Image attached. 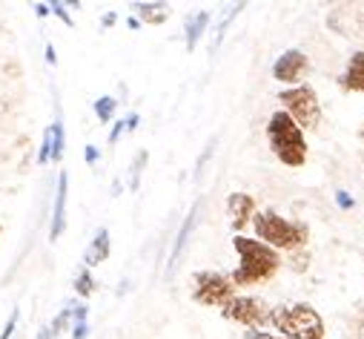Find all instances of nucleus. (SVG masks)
Masks as SVG:
<instances>
[{"label": "nucleus", "mask_w": 364, "mask_h": 339, "mask_svg": "<svg viewBox=\"0 0 364 339\" xmlns=\"http://www.w3.org/2000/svg\"><path fill=\"white\" fill-rule=\"evenodd\" d=\"M269 311L272 308L258 296H232L221 308V316L230 319V322L244 325L247 330H258L261 325H269Z\"/></svg>", "instance_id": "7"}, {"label": "nucleus", "mask_w": 364, "mask_h": 339, "mask_svg": "<svg viewBox=\"0 0 364 339\" xmlns=\"http://www.w3.org/2000/svg\"><path fill=\"white\" fill-rule=\"evenodd\" d=\"M146 161H149V155H146V150H141V152L135 155L132 167H129V187H132V190H138V184H141V173H144Z\"/></svg>", "instance_id": "19"}, {"label": "nucleus", "mask_w": 364, "mask_h": 339, "mask_svg": "<svg viewBox=\"0 0 364 339\" xmlns=\"http://www.w3.org/2000/svg\"><path fill=\"white\" fill-rule=\"evenodd\" d=\"M124 121H127V130H135V127H138V115H135V113H132L129 118H124Z\"/></svg>", "instance_id": "31"}, {"label": "nucleus", "mask_w": 364, "mask_h": 339, "mask_svg": "<svg viewBox=\"0 0 364 339\" xmlns=\"http://www.w3.org/2000/svg\"><path fill=\"white\" fill-rule=\"evenodd\" d=\"M115 21H118V15H115V12H109V15H104V18H101V24H104L107 29H109V26H115Z\"/></svg>", "instance_id": "28"}, {"label": "nucleus", "mask_w": 364, "mask_h": 339, "mask_svg": "<svg viewBox=\"0 0 364 339\" xmlns=\"http://www.w3.org/2000/svg\"><path fill=\"white\" fill-rule=\"evenodd\" d=\"M86 330H89V325H86V322H75V325H72V339H83V336H86Z\"/></svg>", "instance_id": "26"}, {"label": "nucleus", "mask_w": 364, "mask_h": 339, "mask_svg": "<svg viewBox=\"0 0 364 339\" xmlns=\"http://www.w3.org/2000/svg\"><path fill=\"white\" fill-rule=\"evenodd\" d=\"M49 130H52V161H60V158H63V150H66V132H63V124L55 121Z\"/></svg>", "instance_id": "16"}, {"label": "nucleus", "mask_w": 364, "mask_h": 339, "mask_svg": "<svg viewBox=\"0 0 364 339\" xmlns=\"http://www.w3.org/2000/svg\"><path fill=\"white\" fill-rule=\"evenodd\" d=\"M38 161H41V164L52 161V130H46V132H43V141H41V152H38Z\"/></svg>", "instance_id": "21"}, {"label": "nucleus", "mask_w": 364, "mask_h": 339, "mask_svg": "<svg viewBox=\"0 0 364 339\" xmlns=\"http://www.w3.org/2000/svg\"><path fill=\"white\" fill-rule=\"evenodd\" d=\"M66 193H69V176L66 170H60L58 176V190H55V204H52V224H49V239H60L66 227Z\"/></svg>", "instance_id": "10"}, {"label": "nucleus", "mask_w": 364, "mask_h": 339, "mask_svg": "<svg viewBox=\"0 0 364 339\" xmlns=\"http://www.w3.org/2000/svg\"><path fill=\"white\" fill-rule=\"evenodd\" d=\"M35 12H38V18H46L49 15V4H35Z\"/></svg>", "instance_id": "29"}, {"label": "nucleus", "mask_w": 364, "mask_h": 339, "mask_svg": "<svg viewBox=\"0 0 364 339\" xmlns=\"http://www.w3.org/2000/svg\"><path fill=\"white\" fill-rule=\"evenodd\" d=\"M83 158H86V164H98V158H101V155H98V150H95V147H86V150H83Z\"/></svg>", "instance_id": "27"}, {"label": "nucleus", "mask_w": 364, "mask_h": 339, "mask_svg": "<svg viewBox=\"0 0 364 339\" xmlns=\"http://www.w3.org/2000/svg\"><path fill=\"white\" fill-rule=\"evenodd\" d=\"M269 325L282 330L284 339H324V333H327L321 313L310 302H293V305L272 308Z\"/></svg>", "instance_id": "3"}, {"label": "nucleus", "mask_w": 364, "mask_h": 339, "mask_svg": "<svg viewBox=\"0 0 364 339\" xmlns=\"http://www.w3.org/2000/svg\"><path fill=\"white\" fill-rule=\"evenodd\" d=\"M69 319H72V308H63V311H60V313L55 316V322L49 325V333H52V339H55L58 333H63V330H66Z\"/></svg>", "instance_id": "20"}, {"label": "nucleus", "mask_w": 364, "mask_h": 339, "mask_svg": "<svg viewBox=\"0 0 364 339\" xmlns=\"http://www.w3.org/2000/svg\"><path fill=\"white\" fill-rule=\"evenodd\" d=\"M15 325H18V308L12 311V316L6 319V328L0 330V339H12V333H15Z\"/></svg>", "instance_id": "22"}, {"label": "nucleus", "mask_w": 364, "mask_h": 339, "mask_svg": "<svg viewBox=\"0 0 364 339\" xmlns=\"http://www.w3.org/2000/svg\"><path fill=\"white\" fill-rule=\"evenodd\" d=\"M75 293L83 296V299L95 293V279H92V273H89V268H83V271L75 276Z\"/></svg>", "instance_id": "17"}, {"label": "nucleus", "mask_w": 364, "mask_h": 339, "mask_svg": "<svg viewBox=\"0 0 364 339\" xmlns=\"http://www.w3.org/2000/svg\"><path fill=\"white\" fill-rule=\"evenodd\" d=\"M109 250H112V244H109V230H107V227H101V230L95 233L92 244L86 247V256H83L86 268H95V265L107 262V259H109Z\"/></svg>", "instance_id": "12"}, {"label": "nucleus", "mask_w": 364, "mask_h": 339, "mask_svg": "<svg viewBox=\"0 0 364 339\" xmlns=\"http://www.w3.org/2000/svg\"><path fill=\"white\" fill-rule=\"evenodd\" d=\"M232 247L238 253V268L230 273V282L238 285H261L269 282L282 268V253L267 247L258 239H247V236H235Z\"/></svg>", "instance_id": "1"}, {"label": "nucleus", "mask_w": 364, "mask_h": 339, "mask_svg": "<svg viewBox=\"0 0 364 339\" xmlns=\"http://www.w3.org/2000/svg\"><path fill=\"white\" fill-rule=\"evenodd\" d=\"M135 12H138V24L144 21V24H164L169 15H172V6L169 4H135L132 6Z\"/></svg>", "instance_id": "13"}, {"label": "nucleus", "mask_w": 364, "mask_h": 339, "mask_svg": "<svg viewBox=\"0 0 364 339\" xmlns=\"http://www.w3.org/2000/svg\"><path fill=\"white\" fill-rule=\"evenodd\" d=\"M244 339H284V336L267 333V330H244Z\"/></svg>", "instance_id": "24"}, {"label": "nucleus", "mask_w": 364, "mask_h": 339, "mask_svg": "<svg viewBox=\"0 0 364 339\" xmlns=\"http://www.w3.org/2000/svg\"><path fill=\"white\" fill-rule=\"evenodd\" d=\"M124 130H127V121H115V127H112V132H109V144H115V141L124 135Z\"/></svg>", "instance_id": "25"}, {"label": "nucleus", "mask_w": 364, "mask_h": 339, "mask_svg": "<svg viewBox=\"0 0 364 339\" xmlns=\"http://www.w3.org/2000/svg\"><path fill=\"white\" fill-rule=\"evenodd\" d=\"M279 101H282V113L290 115V121L301 132L304 130H316L321 124V101H318L316 90L307 87V83H299V87L282 90Z\"/></svg>", "instance_id": "5"}, {"label": "nucleus", "mask_w": 364, "mask_h": 339, "mask_svg": "<svg viewBox=\"0 0 364 339\" xmlns=\"http://www.w3.org/2000/svg\"><path fill=\"white\" fill-rule=\"evenodd\" d=\"M227 216L232 230H244L255 216V199L250 193H230L227 196Z\"/></svg>", "instance_id": "9"}, {"label": "nucleus", "mask_w": 364, "mask_h": 339, "mask_svg": "<svg viewBox=\"0 0 364 339\" xmlns=\"http://www.w3.org/2000/svg\"><path fill=\"white\" fill-rule=\"evenodd\" d=\"M267 141H269L272 155H276L282 164H287V167H304V161H307L304 132L282 110H276V113L269 115V121H267Z\"/></svg>", "instance_id": "4"}, {"label": "nucleus", "mask_w": 364, "mask_h": 339, "mask_svg": "<svg viewBox=\"0 0 364 339\" xmlns=\"http://www.w3.org/2000/svg\"><path fill=\"white\" fill-rule=\"evenodd\" d=\"M252 227L258 241H264L272 250H301L310 239V227L296 219H284L276 210H255Z\"/></svg>", "instance_id": "2"}, {"label": "nucleus", "mask_w": 364, "mask_h": 339, "mask_svg": "<svg viewBox=\"0 0 364 339\" xmlns=\"http://www.w3.org/2000/svg\"><path fill=\"white\" fill-rule=\"evenodd\" d=\"M310 61L301 49H287L276 58V63H272V78H276L279 83H299L301 75L307 72Z\"/></svg>", "instance_id": "8"}, {"label": "nucleus", "mask_w": 364, "mask_h": 339, "mask_svg": "<svg viewBox=\"0 0 364 339\" xmlns=\"http://www.w3.org/2000/svg\"><path fill=\"white\" fill-rule=\"evenodd\" d=\"M115 107H118V101H115L112 95H101V98L95 101V115H98V121L109 124L112 115H115Z\"/></svg>", "instance_id": "18"}, {"label": "nucleus", "mask_w": 364, "mask_h": 339, "mask_svg": "<svg viewBox=\"0 0 364 339\" xmlns=\"http://www.w3.org/2000/svg\"><path fill=\"white\" fill-rule=\"evenodd\" d=\"M338 83H341V90H347V93H361L364 95V52H353L350 55Z\"/></svg>", "instance_id": "11"}, {"label": "nucleus", "mask_w": 364, "mask_h": 339, "mask_svg": "<svg viewBox=\"0 0 364 339\" xmlns=\"http://www.w3.org/2000/svg\"><path fill=\"white\" fill-rule=\"evenodd\" d=\"M49 12H55L66 26H72V18H69V12H66V4H49Z\"/></svg>", "instance_id": "23"}, {"label": "nucleus", "mask_w": 364, "mask_h": 339, "mask_svg": "<svg viewBox=\"0 0 364 339\" xmlns=\"http://www.w3.org/2000/svg\"><path fill=\"white\" fill-rule=\"evenodd\" d=\"M232 296H235V285L230 282V276L218 271H198L193 276V302L204 308H224Z\"/></svg>", "instance_id": "6"}, {"label": "nucleus", "mask_w": 364, "mask_h": 339, "mask_svg": "<svg viewBox=\"0 0 364 339\" xmlns=\"http://www.w3.org/2000/svg\"><path fill=\"white\" fill-rule=\"evenodd\" d=\"M46 61H49V63H55V61H58V55H55V46H52V43L46 46Z\"/></svg>", "instance_id": "30"}, {"label": "nucleus", "mask_w": 364, "mask_h": 339, "mask_svg": "<svg viewBox=\"0 0 364 339\" xmlns=\"http://www.w3.org/2000/svg\"><path fill=\"white\" fill-rule=\"evenodd\" d=\"M207 24H210V12H196V15L187 21V49H190V52L198 46V41H201Z\"/></svg>", "instance_id": "14"}, {"label": "nucleus", "mask_w": 364, "mask_h": 339, "mask_svg": "<svg viewBox=\"0 0 364 339\" xmlns=\"http://www.w3.org/2000/svg\"><path fill=\"white\" fill-rule=\"evenodd\" d=\"M196 210H198V207H193V210H190V216H187V221L181 224V233H178V239H175L172 256H169V271L175 268V262H178V256H181V250H184V244H187V236L193 233V224H196Z\"/></svg>", "instance_id": "15"}, {"label": "nucleus", "mask_w": 364, "mask_h": 339, "mask_svg": "<svg viewBox=\"0 0 364 339\" xmlns=\"http://www.w3.org/2000/svg\"><path fill=\"white\" fill-rule=\"evenodd\" d=\"M358 138H361V144H364V124H361V130H358Z\"/></svg>", "instance_id": "33"}, {"label": "nucleus", "mask_w": 364, "mask_h": 339, "mask_svg": "<svg viewBox=\"0 0 364 339\" xmlns=\"http://www.w3.org/2000/svg\"><path fill=\"white\" fill-rule=\"evenodd\" d=\"M38 339H52V333H49V328H43V330L38 333Z\"/></svg>", "instance_id": "32"}]
</instances>
